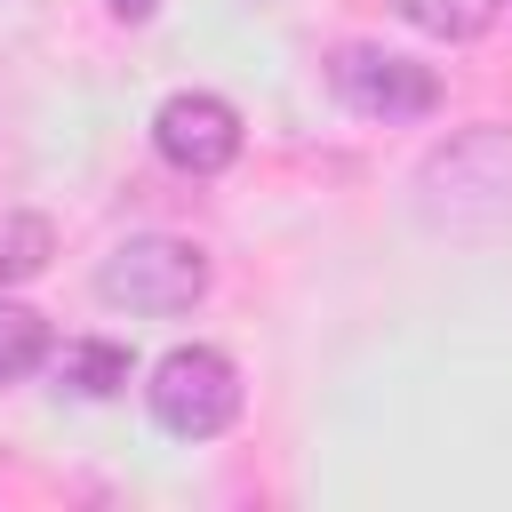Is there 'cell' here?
Wrapping results in <instances>:
<instances>
[{"mask_svg": "<svg viewBox=\"0 0 512 512\" xmlns=\"http://www.w3.org/2000/svg\"><path fill=\"white\" fill-rule=\"evenodd\" d=\"M416 216L448 240H488L512 224V128H464L416 168Z\"/></svg>", "mask_w": 512, "mask_h": 512, "instance_id": "6da1fadb", "label": "cell"}, {"mask_svg": "<svg viewBox=\"0 0 512 512\" xmlns=\"http://www.w3.org/2000/svg\"><path fill=\"white\" fill-rule=\"evenodd\" d=\"M96 296L120 304V312H192L208 296V256L192 240H168V232H144V240H120L104 264H96Z\"/></svg>", "mask_w": 512, "mask_h": 512, "instance_id": "7a4b0ae2", "label": "cell"}, {"mask_svg": "<svg viewBox=\"0 0 512 512\" xmlns=\"http://www.w3.org/2000/svg\"><path fill=\"white\" fill-rule=\"evenodd\" d=\"M144 400H152L160 432H176V440H216V432L240 416V368H232L216 344H176V352L152 368Z\"/></svg>", "mask_w": 512, "mask_h": 512, "instance_id": "3957f363", "label": "cell"}, {"mask_svg": "<svg viewBox=\"0 0 512 512\" xmlns=\"http://www.w3.org/2000/svg\"><path fill=\"white\" fill-rule=\"evenodd\" d=\"M328 80H336V96L360 112V120H424L432 104H440V80H432V64H416V56H392V48H336V64H328Z\"/></svg>", "mask_w": 512, "mask_h": 512, "instance_id": "277c9868", "label": "cell"}, {"mask_svg": "<svg viewBox=\"0 0 512 512\" xmlns=\"http://www.w3.org/2000/svg\"><path fill=\"white\" fill-rule=\"evenodd\" d=\"M152 144H160L168 168L216 176V168L240 160V112H232L224 96H208V88H184V96H168V104L152 112Z\"/></svg>", "mask_w": 512, "mask_h": 512, "instance_id": "5b68a950", "label": "cell"}, {"mask_svg": "<svg viewBox=\"0 0 512 512\" xmlns=\"http://www.w3.org/2000/svg\"><path fill=\"white\" fill-rule=\"evenodd\" d=\"M56 376H64V392H80V400H112V392L128 384V344L72 336V344L56 352Z\"/></svg>", "mask_w": 512, "mask_h": 512, "instance_id": "8992f818", "label": "cell"}, {"mask_svg": "<svg viewBox=\"0 0 512 512\" xmlns=\"http://www.w3.org/2000/svg\"><path fill=\"white\" fill-rule=\"evenodd\" d=\"M48 256H56L48 216H32V208H0V288H16V280H32V272H48Z\"/></svg>", "mask_w": 512, "mask_h": 512, "instance_id": "52a82bcc", "label": "cell"}, {"mask_svg": "<svg viewBox=\"0 0 512 512\" xmlns=\"http://www.w3.org/2000/svg\"><path fill=\"white\" fill-rule=\"evenodd\" d=\"M48 360V320L16 296H0V384H24Z\"/></svg>", "mask_w": 512, "mask_h": 512, "instance_id": "ba28073f", "label": "cell"}, {"mask_svg": "<svg viewBox=\"0 0 512 512\" xmlns=\"http://www.w3.org/2000/svg\"><path fill=\"white\" fill-rule=\"evenodd\" d=\"M392 8L432 40H480L488 16H496V0H392Z\"/></svg>", "mask_w": 512, "mask_h": 512, "instance_id": "9c48e42d", "label": "cell"}, {"mask_svg": "<svg viewBox=\"0 0 512 512\" xmlns=\"http://www.w3.org/2000/svg\"><path fill=\"white\" fill-rule=\"evenodd\" d=\"M152 8H160V0H112V16H128V24H136V16H152Z\"/></svg>", "mask_w": 512, "mask_h": 512, "instance_id": "30bf717a", "label": "cell"}]
</instances>
